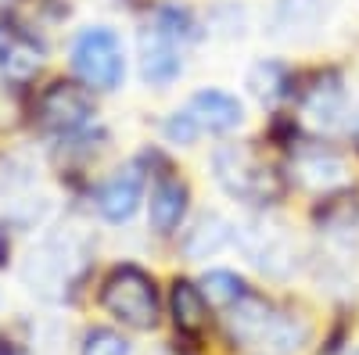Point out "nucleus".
<instances>
[{
	"instance_id": "nucleus-1",
	"label": "nucleus",
	"mask_w": 359,
	"mask_h": 355,
	"mask_svg": "<svg viewBox=\"0 0 359 355\" xmlns=\"http://www.w3.org/2000/svg\"><path fill=\"white\" fill-rule=\"evenodd\" d=\"M101 309L111 319L123 323V327L155 330L158 316H162V298H158L155 277L147 270H140V265H133V262L115 265L101 284Z\"/></svg>"
},
{
	"instance_id": "nucleus-2",
	"label": "nucleus",
	"mask_w": 359,
	"mask_h": 355,
	"mask_svg": "<svg viewBox=\"0 0 359 355\" xmlns=\"http://www.w3.org/2000/svg\"><path fill=\"white\" fill-rule=\"evenodd\" d=\"M212 176L230 197L248 204H273L284 194L280 176L262 165L248 144H219L212 151Z\"/></svg>"
},
{
	"instance_id": "nucleus-3",
	"label": "nucleus",
	"mask_w": 359,
	"mask_h": 355,
	"mask_svg": "<svg viewBox=\"0 0 359 355\" xmlns=\"http://www.w3.org/2000/svg\"><path fill=\"white\" fill-rule=\"evenodd\" d=\"M72 69L94 90H115L126 76V57H123V43H118L115 29L94 25L86 33H79V40L72 43Z\"/></svg>"
},
{
	"instance_id": "nucleus-4",
	"label": "nucleus",
	"mask_w": 359,
	"mask_h": 355,
	"mask_svg": "<svg viewBox=\"0 0 359 355\" xmlns=\"http://www.w3.org/2000/svg\"><path fill=\"white\" fill-rule=\"evenodd\" d=\"M83 273V251L69 237H47V241L29 255L25 262V284L29 291L43 294V298H65V287H72Z\"/></svg>"
},
{
	"instance_id": "nucleus-5",
	"label": "nucleus",
	"mask_w": 359,
	"mask_h": 355,
	"mask_svg": "<svg viewBox=\"0 0 359 355\" xmlns=\"http://www.w3.org/2000/svg\"><path fill=\"white\" fill-rule=\"evenodd\" d=\"M298 108H302V118L313 130L334 133L345 115H348V94H345V79L338 69H323L316 76L306 79V86L298 90Z\"/></svg>"
},
{
	"instance_id": "nucleus-6",
	"label": "nucleus",
	"mask_w": 359,
	"mask_h": 355,
	"mask_svg": "<svg viewBox=\"0 0 359 355\" xmlns=\"http://www.w3.org/2000/svg\"><path fill=\"white\" fill-rule=\"evenodd\" d=\"M36 115H40V123L47 130L62 133V137H72V133H79L90 123V118H94V97H90L83 86L57 79V83H50L47 90L40 94Z\"/></svg>"
},
{
	"instance_id": "nucleus-7",
	"label": "nucleus",
	"mask_w": 359,
	"mask_h": 355,
	"mask_svg": "<svg viewBox=\"0 0 359 355\" xmlns=\"http://www.w3.org/2000/svg\"><path fill=\"white\" fill-rule=\"evenodd\" d=\"M237 241H241L245 255L259 265L269 277H287L294 265V244L284 233V226L266 223V219H252L237 230Z\"/></svg>"
},
{
	"instance_id": "nucleus-8",
	"label": "nucleus",
	"mask_w": 359,
	"mask_h": 355,
	"mask_svg": "<svg viewBox=\"0 0 359 355\" xmlns=\"http://www.w3.org/2000/svg\"><path fill=\"white\" fill-rule=\"evenodd\" d=\"M291 176L302 187L327 194V190L345 183L348 165L334 147H327V144H298L294 155H291Z\"/></svg>"
},
{
	"instance_id": "nucleus-9",
	"label": "nucleus",
	"mask_w": 359,
	"mask_h": 355,
	"mask_svg": "<svg viewBox=\"0 0 359 355\" xmlns=\"http://www.w3.org/2000/svg\"><path fill=\"white\" fill-rule=\"evenodd\" d=\"M137 47H140V76L147 86H169L180 79L184 57H180V47L172 36H165L162 29H144Z\"/></svg>"
},
{
	"instance_id": "nucleus-10",
	"label": "nucleus",
	"mask_w": 359,
	"mask_h": 355,
	"mask_svg": "<svg viewBox=\"0 0 359 355\" xmlns=\"http://www.w3.org/2000/svg\"><path fill=\"white\" fill-rule=\"evenodd\" d=\"M277 305L273 302H266L259 298V294H245L241 302H233L226 309V334L230 341L237 344H245V348H259L269 334V327H273V319H277Z\"/></svg>"
},
{
	"instance_id": "nucleus-11",
	"label": "nucleus",
	"mask_w": 359,
	"mask_h": 355,
	"mask_svg": "<svg viewBox=\"0 0 359 355\" xmlns=\"http://www.w3.org/2000/svg\"><path fill=\"white\" fill-rule=\"evenodd\" d=\"M140 201H144V172L137 165H126L97 190V212L108 223H130Z\"/></svg>"
},
{
	"instance_id": "nucleus-12",
	"label": "nucleus",
	"mask_w": 359,
	"mask_h": 355,
	"mask_svg": "<svg viewBox=\"0 0 359 355\" xmlns=\"http://www.w3.org/2000/svg\"><path fill=\"white\" fill-rule=\"evenodd\" d=\"M191 204V190L184 180L176 176H158V183L151 187V201H147V219H151V230L169 237L180 230Z\"/></svg>"
},
{
	"instance_id": "nucleus-13",
	"label": "nucleus",
	"mask_w": 359,
	"mask_h": 355,
	"mask_svg": "<svg viewBox=\"0 0 359 355\" xmlns=\"http://www.w3.org/2000/svg\"><path fill=\"white\" fill-rule=\"evenodd\" d=\"M187 111L198 118L201 133H230L245 123V108L226 90H198L187 101Z\"/></svg>"
},
{
	"instance_id": "nucleus-14",
	"label": "nucleus",
	"mask_w": 359,
	"mask_h": 355,
	"mask_svg": "<svg viewBox=\"0 0 359 355\" xmlns=\"http://www.w3.org/2000/svg\"><path fill=\"white\" fill-rule=\"evenodd\" d=\"M208 302L201 284H191V280H172V291H169V312H172V323L176 330L184 337H201L208 319H212V312H208Z\"/></svg>"
},
{
	"instance_id": "nucleus-15",
	"label": "nucleus",
	"mask_w": 359,
	"mask_h": 355,
	"mask_svg": "<svg viewBox=\"0 0 359 355\" xmlns=\"http://www.w3.org/2000/svg\"><path fill=\"white\" fill-rule=\"evenodd\" d=\"M233 237H237V230H233V223H230L226 216L205 212V216H198V223L184 233V255H187L191 262H201V258H208V255L223 251Z\"/></svg>"
},
{
	"instance_id": "nucleus-16",
	"label": "nucleus",
	"mask_w": 359,
	"mask_h": 355,
	"mask_svg": "<svg viewBox=\"0 0 359 355\" xmlns=\"http://www.w3.org/2000/svg\"><path fill=\"white\" fill-rule=\"evenodd\" d=\"M323 15H327L323 0H273L269 25H273L277 36H306L323 22Z\"/></svg>"
},
{
	"instance_id": "nucleus-17",
	"label": "nucleus",
	"mask_w": 359,
	"mask_h": 355,
	"mask_svg": "<svg viewBox=\"0 0 359 355\" xmlns=\"http://www.w3.org/2000/svg\"><path fill=\"white\" fill-rule=\"evenodd\" d=\"M43 50L29 40L25 33H8L4 40H0V76L11 79V83H25L33 79L36 69H40V57Z\"/></svg>"
},
{
	"instance_id": "nucleus-18",
	"label": "nucleus",
	"mask_w": 359,
	"mask_h": 355,
	"mask_svg": "<svg viewBox=\"0 0 359 355\" xmlns=\"http://www.w3.org/2000/svg\"><path fill=\"white\" fill-rule=\"evenodd\" d=\"M248 90L252 97H259L262 104L266 101H280L294 90V79H291V69L284 62H273V57H266V62H255L248 69Z\"/></svg>"
},
{
	"instance_id": "nucleus-19",
	"label": "nucleus",
	"mask_w": 359,
	"mask_h": 355,
	"mask_svg": "<svg viewBox=\"0 0 359 355\" xmlns=\"http://www.w3.org/2000/svg\"><path fill=\"white\" fill-rule=\"evenodd\" d=\"M155 29H162L165 36H172L176 43H194L201 40V22L194 18L191 8L184 4H162L155 15Z\"/></svg>"
},
{
	"instance_id": "nucleus-20",
	"label": "nucleus",
	"mask_w": 359,
	"mask_h": 355,
	"mask_svg": "<svg viewBox=\"0 0 359 355\" xmlns=\"http://www.w3.org/2000/svg\"><path fill=\"white\" fill-rule=\"evenodd\" d=\"M201 291H205V298L212 302V305L230 309L233 302H241L245 294H248V284L237 277V273H230V270H208L201 277Z\"/></svg>"
},
{
	"instance_id": "nucleus-21",
	"label": "nucleus",
	"mask_w": 359,
	"mask_h": 355,
	"mask_svg": "<svg viewBox=\"0 0 359 355\" xmlns=\"http://www.w3.org/2000/svg\"><path fill=\"white\" fill-rule=\"evenodd\" d=\"M316 223L323 230H352V223L359 219V197L355 194H334V197H327L316 204Z\"/></svg>"
},
{
	"instance_id": "nucleus-22",
	"label": "nucleus",
	"mask_w": 359,
	"mask_h": 355,
	"mask_svg": "<svg viewBox=\"0 0 359 355\" xmlns=\"http://www.w3.org/2000/svg\"><path fill=\"white\" fill-rule=\"evenodd\" d=\"M83 355H133V344L108 327H94L83 337Z\"/></svg>"
},
{
	"instance_id": "nucleus-23",
	"label": "nucleus",
	"mask_w": 359,
	"mask_h": 355,
	"mask_svg": "<svg viewBox=\"0 0 359 355\" xmlns=\"http://www.w3.org/2000/svg\"><path fill=\"white\" fill-rule=\"evenodd\" d=\"M162 137L169 144H176V147H191L201 137V126H198V118L187 108H180V111H172L165 123H162Z\"/></svg>"
},
{
	"instance_id": "nucleus-24",
	"label": "nucleus",
	"mask_w": 359,
	"mask_h": 355,
	"mask_svg": "<svg viewBox=\"0 0 359 355\" xmlns=\"http://www.w3.org/2000/svg\"><path fill=\"white\" fill-rule=\"evenodd\" d=\"M352 137H355V144H359V111L352 115Z\"/></svg>"
},
{
	"instance_id": "nucleus-25",
	"label": "nucleus",
	"mask_w": 359,
	"mask_h": 355,
	"mask_svg": "<svg viewBox=\"0 0 359 355\" xmlns=\"http://www.w3.org/2000/svg\"><path fill=\"white\" fill-rule=\"evenodd\" d=\"M0 4H4V0H0Z\"/></svg>"
},
{
	"instance_id": "nucleus-26",
	"label": "nucleus",
	"mask_w": 359,
	"mask_h": 355,
	"mask_svg": "<svg viewBox=\"0 0 359 355\" xmlns=\"http://www.w3.org/2000/svg\"><path fill=\"white\" fill-rule=\"evenodd\" d=\"M355 355H359V351H355Z\"/></svg>"
}]
</instances>
